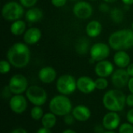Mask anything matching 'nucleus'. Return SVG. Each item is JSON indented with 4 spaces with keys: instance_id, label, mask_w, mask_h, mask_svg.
<instances>
[{
    "instance_id": "f257e3e1",
    "label": "nucleus",
    "mask_w": 133,
    "mask_h": 133,
    "mask_svg": "<svg viewBox=\"0 0 133 133\" xmlns=\"http://www.w3.org/2000/svg\"><path fill=\"white\" fill-rule=\"evenodd\" d=\"M6 57L13 67L22 69L26 67L30 62V51L26 44L17 42L9 48Z\"/></svg>"
},
{
    "instance_id": "f03ea898",
    "label": "nucleus",
    "mask_w": 133,
    "mask_h": 133,
    "mask_svg": "<svg viewBox=\"0 0 133 133\" xmlns=\"http://www.w3.org/2000/svg\"><path fill=\"white\" fill-rule=\"evenodd\" d=\"M108 44L116 51L131 48L133 47V30L123 29L112 33L109 37Z\"/></svg>"
},
{
    "instance_id": "7ed1b4c3",
    "label": "nucleus",
    "mask_w": 133,
    "mask_h": 133,
    "mask_svg": "<svg viewBox=\"0 0 133 133\" xmlns=\"http://www.w3.org/2000/svg\"><path fill=\"white\" fill-rule=\"evenodd\" d=\"M103 104L109 111H122L126 104V96L118 89L107 91L102 100Z\"/></svg>"
},
{
    "instance_id": "20e7f679",
    "label": "nucleus",
    "mask_w": 133,
    "mask_h": 133,
    "mask_svg": "<svg viewBox=\"0 0 133 133\" xmlns=\"http://www.w3.org/2000/svg\"><path fill=\"white\" fill-rule=\"evenodd\" d=\"M50 111L56 116H65L72 111V104L70 99L65 95H56L49 103Z\"/></svg>"
},
{
    "instance_id": "39448f33",
    "label": "nucleus",
    "mask_w": 133,
    "mask_h": 133,
    "mask_svg": "<svg viewBox=\"0 0 133 133\" xmlns=\"http://www.w3.org/2000/svg\"><path fill=\"white\" fill-rule=\"evenodd\" d=\"M23 6L15 1L6 2L2 9V16L7 21H16L20 19L24 14Z\"/></svg>"
},
{
    "instance_id": "423d86ee",
    "label": "nucleus",
    "mask_w": 133,
    "mask_h": 133,
    "mask_svg": "<svg viewBox=\"0 0 133 133\" xmlns=\"http://www.w3.org/2000/svg\"><path fill=\"white\" fill-rule=\"evenodd\" d=\"M26 96L34 106H42L48 100V94L45 90L37 85L29 87L26 91Z\"/></svg>"
},
{
    "instance_id": "0eeeda50",
    "label": "nucleus",
    "mask_w": 133,
    "mask_h": 133,
    "mask_svg": "<svg viewBox=\"0 0 133 133\" xmlns=\"http://www.w3.org/2000/svg\"><path fill=\"white\" fill-rule=\"evenodd\" d=\"M57 90L62 95L72 94L77 89L76 79L69 74L61 76L56 82Z\"/></svg>"
},
{
    "instance_id": "6e6552de",
    "label": "nucleus",
    "mask_w": 133,
    "mask_h": 133,
    "mask_svg": "<svg viewBox=\"0 0 133 133\" xmlns=\"http://www.w3.org/2000/svg\"><path fill=\"white\" fill-rule=\"evenodd\" d=\"M9 87L14 95L23 94L29 87L27 79L22 74H16L12 76L9 79Z\"/></svg>"
},
{
    "instance_id": "1a4fd4ad",
    "label": "nucleus",
    "mask_w": 133,
    "mask_h": 133,
    "mask_svg": "<svg viewBox=\"0 0 133 133\" xmlns=\"http://www.w3.org/2000/svg\"><path fill=\"white\" fill-rule=\"evenodd\" d=\"M110 48L108 44L103 42H98L94 44L90 50V58L95 62H101L106 60L110 55Z\"/></svg>"
},
{
    "instance_id": "9d476101",
    "label": "nucleus",
    "mask_w": 133,
    "mask_h": 133,
    "mask_svg": "<svg viewBox=\"0 0 133 133\" xmlns=\"http://www.w3.org/2000/svg\"><path fill=\"white\" fill-rule=\"evenodd\" d=\"M93 7L92 5L85 1H79L77 2L73 8L72 12L73 14L79 19H86L90 18L93 14Z\"/></svg>"
},
{
    "instance_id": "9b49d317",
    "label": "nucleus",
    "mask_w": 133,
    "mask_h": 133,
    "mask_svg": "<svg viewBox=\"0 0 133 133\" xmlns=\"http://www.w3.org/2000/svg\"><path fill=\"white\" fill-rule=\"evenodd\" d=\"M130 76L125 69H118L111 75V83L117 89H122L128 86Z\"/></svg>"
},
{
    "instance_id": "f8f14e48",
    "label": "nucleus",
    "mask_w": 133,
    "mask_h": 133,
    "mask_svg": "<svg viewBox=\"0 0 133 133\" xmlns=\"http://www.w3.org/2000/svg\"><path fill=\"white\" fill-rule=\"evenodd\" d=\"M9 108L16 114L23 113L27 108V101L22 94H16L9 99Z\"/></svg>"
},
{
    "instance_id": "ddd939ff",
    "label": "nucleus",
    "mask_w": 133,
    "mask_h": 133,
    "mask_svg": "<svg viewBox=\"0 0 133 133\" xmlns=\"http://www.w3.org/2000/svg\"><path fill=\"white\" fill-rule=\"evenodd\" d=\"M121 122V118L117 112L109 111L105 114L102 119V125L108 131H113L116 129Z\"/></svg>"
},
{
    "instance_id": "4468645a",
    "label": "nucleus",
    "mask_w": 133,
    "mask_h": 133,
    "mask_svg": "<svg viewBox=\"0 0 133 133\" xmlns=\"http://www.w3.org/2000/svg\"><path fill=\"white\" fill-rule=\"evenodd\" d=\"M95 73L97 76L106 78L112 75L114 72V65L108 60H103L98 62L94 68Z\"/></svg>"
},
{
    "instance_id": "2eb2a0df",
    "label": "nucleus",
    "mask_w": 133,
    "mask_h": 133,
    "mask_svg": "<svg viewBox=\"0 0 133 133\" xmlns=\"http://www.w3.org/2000/svg\"><path fill=\"white\" fill-rule=\"evenodd\" d=\"M77 89L83 94H88L94 91L96 89L95 80L89 76H81L76 80Z\"/></svg>"
},
{
    "instance_id": "dca6fc26",
    "label": "nucleus",
    "mask_w": 133,
    "mask_h": 133,
    "mask_svg": "<svg viewBox=\"0 0 133 133\" xmlns=\"http://www.w3.org/2000/svg\"><path fill=\"white\" fill-rule=\"evenodd\" d=\"M39 79L46 84L53 83L56 77H57V72L55 69L51 66H45L41 69L38 73Z\"/></svg>"
},
{
    "instance_id": "f3484780",
    "label": "nucleus",
    "mask_w": 133,
    "mask_h": 133,
    "mask_svg": "<svg viewBox=\"0 0 133 133\" xmlns=\"http://www.w3.org/2000/svg\"><path fill=\"white\" fill-rule=\"evenodd\" d=\"M72 115L76 121L86 122L90 119L91 116V111L90 108L85 105H77L72 108Z\"/></svg>"
},
{
    "instance_id": "a211bd4d",
    "label": "nucleus",
    "mask_w": 133,
    "mask_h": 133,
    "mask_svg": "<svg viewBox=\"0 0 133 133\" xmlns=\"http://www.w3.org/2000/svg\"><path fill=\"white\" fill-rule=\"evenodd\" d=\"M41 37V31L37 27H30L23 34V41L26 44H37Z\"/></svg>"
},
{
    "instance_id": "6ab92c4d",
    "label": "nucleus",
    "mask_w": 133,
    "mask_h": 133,
    "mask_svg": "<svg viewBox=\"0 0 133 133\" xmlns=\"http://www.w3.org/2000/svg\"><path fill=\"white\" fill-rule=\"evenodd\" d=\"M113 60L115 64L122 69L127 68L131 62L130 56L125 51H118L115 54Z\"/></svg>"
},
{
    "instance_id": "aec40b11",
    "label": "nucleus",
    "mask_w": 133,
    "mask_h": 133,
    "mask_svg": "<svg viewBox=\"0 0 133 133\" xmlns=\"http://www.w3.org/2000/svg\"><path fill=\"white\" fill-rule=\"evenodd\" d=\"M43 11L37 7L30 8L25 13V18L29 23H37L42 19Z\"/></svg>"
},
{
    "instance_id": "412c9836",
    "label": "nucleus",
    "mask_w": 133,
    "mask_h": 133,
    "mask_svg": "<svg viewBox=\"0 0 133 133\" xmlns=\"http://www.w3.org/2000/svg\"><path fill=\"white\" fill-rule=\"evenodd\" d=\"M102 30L101 23L97 20H92L88 23L86 26V33L90 37H97Z\"/></svg>"
},
{
    "instance_id": "4be33fe9",
    "label": "nucleus",
    "mask_w": 133,
    "mask_h": 133,
    "mask_svg": "<svg viewBox=\"0 0 133 133\" xmlns=\"http://www.w3.org/2000/svg\"><path fill=\"white\" fill-rule=\"evenodd\" d=\"M26 24L25 21L23 19H18L12 22L10 26V31L13 35L19 36L26 32Z\"/></svg>"
},
{
    "instance_id": "5701e85b",
    "label": "nucleus",
    "mask_w": 133,
    "mask_h": 133,
    "mask_svg": "<svg viewBox=\"0 0 133 133\" xmlns=\"http://www.w3.org/2000/svg\"><path fill=\"white\" fill-rule=\"evenodd\" d=\"M41 121L43 127L51 129L56 125L57 118H56V115L50 111L44 114Z\"/></svg>"
},
{
    "instance_id": "b1692460",
    "label": "nucleus",
    "mask_w": 133,
    "mask_h": 133,
    "mask_svg": "<svg viewBox=\"0 0 133 133\" xmlns=\"http://www.w3.org/2000/svg\"><path fill=\"white\" fill-rule=\"evenodd\" d=\"M89 41L86 39V38H80L76 44V51L80 54V55H86L89 50H90L89 48Z\"/></svg>"
},
{
    "instance_id": "393cba45",
    "label": "nucleus",
    "mask_w": 133,
    "mask_h": 133,
    "mask_svg": "<svg viewBox=\"0 0 133 133\" xmlns=\"http://www.w3.org/2000/svg\"><path fill=\"white\" fill-rule=\"evenodd\" d=\"M110 16L111 19L117 23L122 22L124 19V12L121 9L118 8H113L110 12Z\"/></svg>"
},
{
    "instance_id": "a878e982",
    "label": "nucleus",
    "mask_w": 133,
    "mask_h": 133,
    "mask_svg": "<svg viewBox=\"0 0 133 133\" xmlns=\"http://www.w3.org/2000/svg\"><path fill=\"white\" fill-rule=\"evenodd\" d=\"M30 116L34 121L41 120L44 116V111L41 106H34L30 111Z\"/></svg>"
},
{
    "instance_id": "bb28decb",
    "label": "nucleus",
    "mask_w": 133,
    "mask_h": 133,
    "mask_svg": "<svg viewBox=\"0 0 133 133\" xmlns=\"http://www.w3.org/2000/svg\"><path fill=\"white\" fill-rule=\"evenodd\" d=\"M95 87L97 90H105L108 87V81L105 78L99 77L95 80Z\"/></svg>"
},
{
    "instance_id": "cd10ccee",
    "label": "nucleus",
    "mask_w": 133,
    "mask_h": 133,
    "mask_svg": "<svg viewBox=\"0 0 133 133\" xmlns=\"http://www.w3.org/2000/svg\"><path fill=\"white\" fill-rule=\"evenodd\" d=\"M11 64L8 60H2L0 62V72L2 74H6L10 71Z\"/></svg>"
},
{
    "instance_id": "c85d7f7f",
    "label": "nucleus",
    "mask_w": 133,
    "mask_h": 133,
    "mask_svg": "<svg viewBox=\"0 0 133 133\" xmlns=\"http://www.w3.org/2000/svg\"><path fill=\"white\" fill-rule=\"evenodd\" d=\"M119 133H133V125L131 123H123L119 127Z\"/></svg>"
},
{
    "instance_id": "c756f323",
    "label": "nucleus",
    "mask_w": 133,
    "mask_h": 133,
    "mask_svg": "<svg viewBox=\"0 0 133 133\" xmlns=\"http://www.w3.org/2000/svg\"><path fill=\"white\" fill-rule=\"evenodd\" d=\"M12 94V91H11V90H10L9 85H8V86H5V87H3V89L2 90V97L3 99H5V100L10 99V98L12 97H11Z\"/></svg>"
},
{
    "instance_id": "7c9ffc66",
    "label": "nucleus",
    "mask_w": 133,
    "mask_h": 133,
    "mask_svg": "<svg viewBox=\"0 0 133 133\" xmlns=\"http://www.w3.org/2000/svg\"><path fill=\"white\" fill-rule=\"evenodd\" d=\"M37 2V0H19V3L24 8H29V9L34 7Z\"/></svg>"
},
{
    "instance_id": "2f4dec72",
    "label": "nucleus",
    "mask_w": 133,
    "mask_h": 133,
    "mask_svg": "<svg viewBox=\"0 0 133 133\" xmlns=\"http://www.w3.org/2000/svg\"><path fill=\"white\" fill-rule=\"evenodd\" d=\"M75 118L73 117L72 115H70V114H68L64 116V122L67 125H71L74 123V121H75Z\"/></svg>"
},
{
    "instance_id": "473e14b6",
    "label": "nucleus",
    "mask_w": 133,
    "mask_h": 133,
    "mask_svg": "<svg viewBox=\"0 0 133 133\" xmlns=\"http://www.w3.org/2000/svg\"><path fill=\"white\" fill-rule=\"evenodd\" d=\"M51 4L56 8L63 7L67 2V0H51Z\"/></svg>"
},
{
    "instance_id": "72a5a7b5",
    "label": "nucleus",
    "mask_w": 133,
    "mask_h": 133,
    "mask_svg": "<svg viewBox=\"0 0 133 133\" xmlns=\"http://www.w3.org/2000/svg\"><path fill=\"white\" fill-rule=\"evenodd\" d=\"M126 119H127V121H128L129 123H131L132 125H133V108L132 109H130V110L127 112Z\"/></svg>"
},
{
    "instance_id": "f704fd0d",
    "label": "nucleus",
    "mask_w": 133,
    "mask_h": 133,
    "mask_svg": "<svg viewBox=\"0 0 133 133\" xmlns=\"http://www.w3.org/2000/svg\"><path fill=\"white\" fill-rule=\"evenodd\" d=\"M126 104L129 107H133V94H130L126 97Z\"/></svg>"
},
{
    "instance_id": "c9c22d12",
    "label": "nucleus",
    "mask_w": 133,
    "mask_h": 133,
    "mask_svg": "<svg viewBox=\"0 0 133 133\" xmlns=\"http://www.w3.org/2000/svg\"><path fill=\"white\" fill-rule=\"evenodd\" d=\"M99 9L103 12H106L109 11V5L106 3H102L101 4V5L99 6Z\"/></svg>"
},
{
    "instance_id": "e433bc0d",
    "label": "nucleus",
    "mask_w": 133,
    "mask_h": 133,
    "mask_svg": "<svg viewBox=\"0 0 133 133\" xmlns=\"http://www.w3.org/2000/svg\"><path fill=\"white\" fill-rule=\"evenodd\" d=\"M126 70H127V72L129 73V76L130 77H133V63H130L129 65V66L127 67Z\"/></svg>"
},
{
    "instance_id": "4c0bfd02",
    "label": "nucleus",
    "mask_w": 133,
    "mask_h": 133,
    "mask_svg": "<svg viewBox=\"0 0 133 133\" xmlns=\"http://www.w3.org/2000/svg\"><path fill=\"white\" fill-rule=\"evenodd\" d=\"M128 88H129V90L130 91L131 94H133V77H131L129 79V81L128 83Z\"/></svg>"
},
{
    "instance_id": "58836bf2",
    "label": "nucleus",
    "mask_w": 133,
    "mask_h": 133,
    "mask_svg": "<svg viewBox=\"0 0 133 133\" xmlns=\"http://www.w3.org/2000/svg\"><path fill=\"white\" fill-rule=\"evenodd\" d=\"M10 133H27V132L23 128H16L13 129Z\"/></svg>"
},
{
    "instance_id": "ea45409f",
    "label": "nucleus",
    "mask_w": 133,
    "mask_h": 133,
    "mask_svg": "<svg viewBox=\"0 0 133 133\" xmlns=\"http://www.w3.org/2000/svg\"><path fill=\"white\" fill-rule=\"evenodd\" d=\"M36 133H52L51 132V129H47V128H44V127H42L41 129H39L37 130V132Z\"/></svg>"
},
{
    "instance_id": "a19ab883",
    "label": "nucleus",
    "mask_w": 133,
    "mask_h": 133,
    "mask_svg": "<svg viewBox=\"0 0 133 133\" xmlns=\"http://www.w3.org/2000/svg\"><path fill=\"white\" fill-rule=\"evenodd\" d=\"M122 2L125 5H132L133 0H122Z\"/></svg>"
},
{
    "instance_id": "79ce46f5",
    "label": "nucleus",
    "mask_w": 133,
    "mask_h": 133,
    "mask_svg": "<svg viewBox=\"0 0 133 133\" xmlns=\"http://www.w3.org/2000/svg\"><path fill=\"white\" fill-rule=\"evenodd\" d=\"M62 133H77L76 132H75L74 130H72V129H66L65 130L64 132H62Z\"/></svg>"
},
{
    "instance_id": "37998d69",
    "label": "nucleus",
    "mask_w": 133,
    "mask_h": 133,
    "mask_svg": "<svg viewBox=\"0 0 133 133\" xmlns=\"http://www.w3.org/2000/svg\"><path fill=\"white\" fill-rule=\"evenodd\" d=\"M104 1L107 3H113V2H115L117 0H104Z\"/></svg>"
},
{
    "instance_id": "c03bdc74",
    "label": "nucleus",
    "mask_w": 133,
    "mask_h": 133,
    "mask_svg": "<svg viewBox=\"0 0 133 133\" xmlns=\"http://www.w3.org/2000/svg\"><path fill=\"white\" fill-rule=\"evenodd\" d=\"M104 133H115V132H113V131H108V132H104Z\"/></svg>"
},
{
    "instance_id": "a18cd8bd",
    "label": "nucleus",
    "mask_w": 133,
    "mask_h": 133,
    "mask_svg": "<svg viewBox=\"0 0 133 133\" xmlns=\"http://www.w3.org/2000/svg\"><path fill=\"white\" fill-rule=\"evenodd\" d=\"M71 1H78V0H71Z\"/></svg>"
},
{
    "instance_id": "49530a36",
    "label": "nucleus",
    "mask_w": 133,
    "mask_h": 133,
    "mask_svg": "<svg viewBox=\"0 0 133 133\" xmlns=\"http://www.w3.org/2000/svg\"><path fill=\"white\" fill-rule=\"evenodd\" d=\"M132 30H133V23H132Z\"/></svg>"
},
{
    "instance_id": "de8ad7c7",
    "label": "nucleus",
    "mask_w": 133,
    "mask_h": 133,
    "mask_svg": "<svg viewBox=\"0 0 133 133\" xmlns=\"http://www.w3.org/2000/svg\"><path fill=\"white\" fill-rule=\"evenodd\" d=\"M90 1H95V0H90Z\"/></svg>"
}]
</instances>
